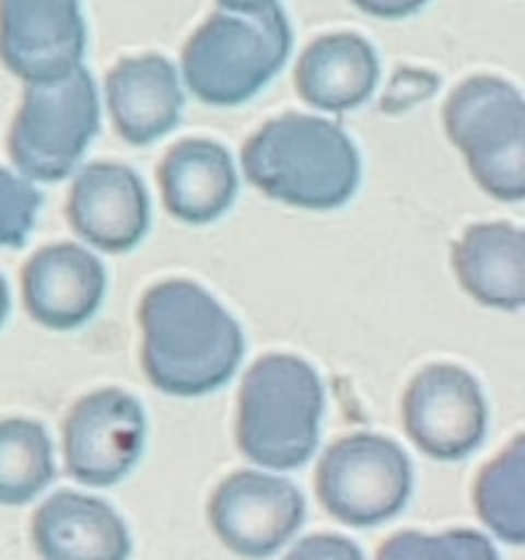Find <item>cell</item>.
I'll return each mask as SVG.
<instances>
[{"mask_svg":"<svg viewBox=\"0 0 525 560\" xmlns=\"http://www.w3.org/2000/svg\"><path fill=\"white\" fill-rule=\"evenodd\" d=\"M142 370L173 397L217 392L235 375L244 355V334L208 290L170 279L140 304Z\"/></svg>","mask_w":525,"mask_h":560,"instance_id":"1","label":"cell"},{"mask_svg":"<svg viewBox=\"0 0 525 560\" xmlns=\"http://www.w3.org/2000/svg\"><path fill=\"white\" fill-rule=\"evenodd\" d=\"M244 173L262 195L306 211H331L353 197L359 151L337 124L288 113L244 145Z\"/></svg>","mask_w":525,"mask_h":560,"instance_id":"2","label":"cell"},{"mask_svg":"<svg viewBox=\"0 0 525 560\" xmlns=\"http://www.w3.org/2000/svg\"><path fill=\"white\" fill-rule=\"evenodd\" d=\"M323 383L299 355L255 361L241 383L238 446L271 470L301 468L320 441Z\"/></svg>","mask_w":525,"mask_h":560,"instance_id":"3","label":"cell"},{"mask_svg":"<svg viewBox=\"0 0 525 560\" xmlns=\"http://www.w3.org/2000/svg\"><path fill=\"white\" fill-rule=\"evenodd\" d=\"M290 47V22L277 3L213 14L184 47V80L200 102L235 107L282 69Z\"/></svg>","mask_w":525,"mask_h":560,"instance_id":"4","label":"cell"},{"mask_svg":"<svg viewBox=\"0 0 525 560\" xmlns=\"http://www.w3.org/2000/svg\"><path fill=\"white\" fill-rule=\"evenodd\" d=\"M448 140L465 153L476 184L495 200L525 197V102L498 77H474L443 107Z\"/></svg>","mask_w":525,"mask_h":560,"instance_id":"5","label":"cell"},{"mask_svg":"<svg viewBox=\"0 0 525 560\" xmlns=\"http://www.w3.org/2000/svg\"><path fill=\"white\" fill-rule=\"evenodd\" d=\"M98 131V98L85 69L58 82L27 85L9 131V153L27 180L55 184L80 164Z\"/></svg>","mask_w":525,"mask_h":560,"instance_id":"6","label":"cell"},{"mask_svg":"<svg viewBox=\"0 0 525 560\" xmlns=\"http://www.w3.org/2000/svg\"><path fill=\"white\" fill-rule=\"evenodd\" d=\"M315 487L323 509L334 520L370 528L402 512L413 490V474L397 443L359 432L323 454Z\"/></svg>","mask_w":525,"mask_h":560,"instance_id":"7","label":"cell"},{"mask_svg":"<svg viewBox=\"0 0 525 560\" xmlns=\"http://www.w3.org/2000/svg\"><path fill=\"white\" fill-rule=\"evenodd\" d=\"M145 446V413L131 394L102 388L71 408L63 424L66 474L88 487H113Z\"/></svg>","mask_w":525,"mask_h":560,"instance_id":"8","label":"cell"},{"mask_svg":"<svg viewBox=\"0 0 525 560\" xmlns=\"http://www.w3.org/2000/svg\"><path fill=\"white\" fill-rule=\"evenodd\" d=\"M402 419L419 452L454 463L474 454L485 441L487 402L468 372L454 364H432L405 392Z\"/></svg>","mask_w":525,"mask_h":560,"instance_id":"9","label":"cell"},{"mask_svg":"<svg viewBox=\"0 0 525 560\" xmlns=\"http://www.w3.org/2000/svg\"><path fill=\"white\" fill-rule=\"evenodd\" d=\"M304 495L282 476L241 470L213 492L208 520L224 547L246 558L273 556L304 525Z\"/></svg>","mask_w":525,"mask_h":560,"instance_id":"10","label":"cell"},{"mask_svg":"<svg viewBox=\"0 0 525 560\" xmlns=\"http://www.w3.org/2000/svg\"><path fill=\"white\" fill-rule=\"evenodd\" d=\"M82 55L80 0H0V58L25 85L63 80Z\"/></svg>","mask_w":525,"mask_h":560,"instance_id":"11","label":"cell"},{"mask_svg":"<svg viewBox=\"0 0 525 560\" xmlns=\"http://www.w3.org/2000/svg\"><path fill=\"white\" fill-rule=\"evenodd\" d=\"M69 222L96 249L120 255L142 241L151 224L145 184L124 164H85L69 195Z\"/></svg>","mask_w":525,"mask_h":560,"instance_id":"12","label":"cell"},{"mask_svg":"<svg viewBox=\"0 0 525 560\" xmlns=\"http://www.w3.org/2000/svg\"><path fill=\"white\" fill-rule=\"evenodd\" d=\"M107 290L98 257L74 244L36 252L22 271L25 310L42 326L69 331L96 315Z\"/></svg>","mask_w":525,"mask_h":560,"instance_id":"13","label":"cell"},{"mask_svg":"<svg viewBox=\"0 0 525 560\" xmlns=\"http://www.w3.org/2000/svg\"><path fill=\"white\" fill-rule=\"evenodd\" d=\"M107 107L118 135L131 145L164 137L178 126L184 109L175 66L162 55L118 60L107 77Z\"/></svg>","mask_w":525,"mask_h":560,"instance_id":"14","label":"cell"},{"mask_svg":"<svg viewBox=\"0 0 525 560\" xmlns=\"http://www.w3.org/2000/svg\"><path fill=\"white\" fill-rule=\"evenodd\" d=\"M33 545L49 560H124L131 552L124 520L98 498L55 492L33 517Z\"/></svg>","mask_w":525,"mask_h":560,"instance_id":"15","label":"cell"},{"mask_svg":"<svg viewBox=\"0 0 525 560\" xmlns=\"http://www.w3.org/2000/svg\"><path fill=\"white\" fill-rule=\"evenodd\" d=\"M452 266L465 293L492 310L525 304V235L509 222L474 224L452 249Z\"/></svg>","mask_w":525,"mask_h":560,"instance_id":"16","label":"cell"},{"mask_svg":"<svg viewBox=\"0 0 525 560\" xmlns=\"http://www.w3.org/2000/svg\"><path fill=\"white\" fill-rule=\"evenodd\" d=\"M159 186L167 211L189 224L222 217L238 191V173L222 145L211 140H184L164 156Z\"/></svg>","mask_w":525,"mask_h":560,"instance_id":"17","label":"cell"},{"mask_svg":"<svg viewBox=\"0 0 525 560\" xmlns=\"http://www.w3.org/2000/svg\"><path fill=\"white\" fill-rule=\"evenodd\" d=\"M381 77L377 55L366 38L334 33L312 42L295 66V88L310 107L345 113L372 96Z\"/></svg>","mask_w":525,"mask_h":560,"instance_id":"18","label":"cell"},{"mask_svg":"<svg viewBox=\"0 0 525 560\" xmlns=\"http://www.w3.org/2000/svg\"><path fill=\"white\" fill-rule=\"evenodd\" d=\"M52 443L42 424L0 421V506H22L52 481Z\"/></svg>","mask_w":525,"mask_h":560,"instance_id":"19","label":"cell"},{"mask_svg":"<svg viewBox=\"0 0 525 560\" xmlns=\"http://www.w3.org/2000/svg\"><path fill=\"white\" fill-rule=\"evenodd\" d=\"M474 503L479 520L509 545L525 541V441L514 438L512 446L492 459L476 479Z\"/></svg>","mask_w":525,"mask_h":560,"instance_id":"20","label":"cell"},{"mask_svg":"<svg viewBox=\"0 0 525 560\" xmlns=\"http://www.w3.org/2000/svg\"><path fill=\"white\" fill-rule=\"evenodd\" d=\"M381 558L394 560H495L498 552L485 536L474 530H452L441 536L399 534L381 547Z\"/></svg>","mask_w":525,"mask_h":560,"instance_id":"21","label":"cell"},{"mask_svg":"<svg viewBox=\"0 0 525 560\" xmlns=\"http://www.w3.org/2000/svg\"><path fill=\"white\" fill-rule=\"evenodd\" d=\"M42 195L31 180L0 167V246H22L36 224Z\"/></svg>","mask_w":525,"mask_h":560,"instance_id":"22","label":"cell"},{"mask_svg":"<svg viewBox=\"0 0 525 560\" xmlns=\"http://www.w3.org/2000/svg\"><path fill=\"white\" fill-rule=\"evenodd\" d=\"M290 558H317V560H350L361 558V550L342 536H312L288 552Z\"/></svg>","mask_w":525,"mask_h":560,"instance_id":"23","label":"cell"},{"mask_svg":"<svg viewBox=\"0 0 525 560\" xmlns=\"http://www.w3.org/2000/svg\"><path fill=\"white\" fill-rule=\"evenodd\" d=\"M350 3L381 20H402V16L416 14L427 0H350Z\"/></svg>","mask_w":525,"mask_h":560,"instance_id":"24","label":"cell"},{"mask_svg":"<svg viewBox=\"0 0 525 560\" xmlns=\"http://www.w3.org/2000/svg\"><path fill=\"white\" fill-rule=\"evenodd\" d=\"M219 5H222V9H228V11H260V9H266V5H271V3H277V0H217Z\"/></svg>","mask_w":525,"mask_h":560,"instance_id":"25","label":"cell"},{"mask_svg":"<svg viewBox=\"0 0 525 560\" xmlns=\"http://www.w3.org/2000/svg\"><path fill=\"white\" fill-rule=\"evenodd\" d=\"M5 317H9V288H5L3 277H0V326L5 323Z\"/></svg>","mask_w":525,"mask_h":560,"instance_id":"26","label":"cell"}]
</instances>
